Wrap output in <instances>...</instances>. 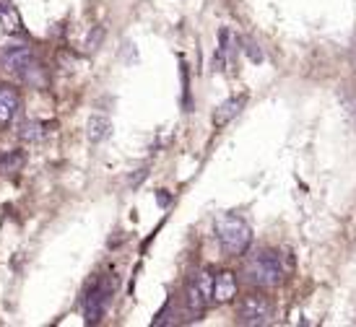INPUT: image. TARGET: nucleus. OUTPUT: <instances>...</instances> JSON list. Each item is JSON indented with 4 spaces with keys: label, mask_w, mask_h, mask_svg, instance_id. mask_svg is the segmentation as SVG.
<instances>
[{
    "label": "nucleus",
    "mask_w": 356,
    "mask_h": 327,
    "mask_svg": "<svg viewBox=\"0 0 356 327\" xmlns=\"http://www.w3.org/2000/svg\"><path fill=\"white\" fill-rule=\"evenodd\" d=\"M109 133H112V122H109L107 115H91L89 122H86V135H89L91 143L107 140Z\"/></svg>",
    "instance_id": "obj_11"
},
{
    "label": "nucleus",
    "mask_w": 356,
    "mask_h": 327,
    "mask_svg": "<svg viewBox=\"0 0 356 327\" xmlns=\"http://www.w3.org/2000/svg\"><path fill=\"white\" fill-rule=\"evenodd\" d=\"M245 104H248V94H237V97H232V99L221 101L216 107V112H213V125H216V128L229 125V122L245 109Z\"/></svg>",
    "instance_id": "obj_8"
},
{
    "label": "nucleus",
    "mask_w": 356,
    "mask_h": 327,
    "mask_svg": "<svg viewBox=\"0 0 356 327\" xmlns=\"http://www.w3.org/2000/svg\"><path fill=\"white\" fill-rule=\"evenodd\" d=\"M211 301H213V276L208 270H200L190 278L188 288H185V304L193 315H200Z\"/></svg>",
    "instance_id": "obj_6"
},
{
    "label": "nucleus",
    "mask_w": 356,
    "mask_h": 327,
    "mask_svg": "<svg viewBox=\"0 0 356 327\" xmlns=\"http://www.w3.org/2000/svg\"><path fill=\"white\" fill-rule=\"evenodd\" d=\"M216 239L221 249L232 258H242L252 242V228L237 213H218L216 216Z\"/></svg>",
    "instance_id": "obj_1"
},
{
    "label": "nucleus",
    "mask_w": 356,
    "mask_h": 327,
    "mask_svg": "<svg viewBox=\"0 0 356 327\" xmlns=\"http://www.w3.org/2000/svg\"><path fill=\"white\" fill-rule=\"evenodd\" d=\"M112 291H115V280L112 278H102V280H97L86 291V296H83V319H86V325L102 322L109 299H112Z\"/></svg>",
    "instance_id": "obj_4"
},
{
    "label": "nucleus",
    "mask_w": 356,
    "mask_h": 327,
    "mask_svg": "<svg viewBox=\"0 0 356 327\" xmlns=\"http://www.w3.org/2000/svg\"><path fill=\"white\" fill-rule=\"evenodd\" d=\"M21 107L19 91L8 86V83H0V128H8L10 122L16 119Z\"/></svg>",
    "instance_id": "obj_7"
},
{
    "label": "nucleus",
    "mask_w": 356,
    "mask_h": 327,
    "mask_svg": "<svg viewBox=\"0 0 356 327\" xmlns=\"http://www.w3.org/2000/svg\"><path fill=\"white\" fill-rule=\"evenodd\" d=\"M237 278L232 270H221L218 276H213V301L216 304H227L237 296Z\"/></svg>",
    "instance_id": "obj_9"
},
{
    "label": "nucleus",
    "mask_w": 356,
    "mask_h": 327,
    "mask_svg": "<svg viewBox=\"0 0 356 327\" xmlns=\"http://www.w3.org/2000/svg\"><path fill=\"white\" fill-rule=\"evenodd\" d=\"M0 31L8 37L24 34V21H21L19 10L10 0H0Z\"/></svg>",
    "instance_id": "obj_10"
},
{
    "label": "nucleus",
    "mask_w": 356,
    "mask_h": 327,
    "mask_svg": "<svg viewBox=\"0 0 356 327\" xmlns=\"http://www.w3.org/2000/svg\"><path fill=\"white\" fill-rule=\"evenodd\" d=\"M0 65L3 70H8L13 76H19L21 81H29V83H40L34 78V73H42V68L34 60L29 44H6L0 50Z\"/></svg>",
    "instance_id": "obj_3"
},
{
    "label": "nucleus",
    "mask_w": 356,
    "mask_h": 327,
    "mask_svg": "<svg viewBox=\"0 0 356 327\" xmlns=\"http://www.w3.org/2000/svg\"><path fill=\"white\" fill-rule=\"evenodd\" d=\"M273 319V301L263 294H250L239 301L237 307V322L250 327H263Z\"/></svg>",
    "instance_id": "obj_5"
},
{
    "label": "nucleus",
    "mask_w": 356,
    "mask_h": 327,
    "mask_svg": "<svg viewBox=\"0 0 356 327\" xmlns=\"http://www.w3.org/2000/svg\"><path fill=\"white\" fill-rule=\"evenodd\" d=\"M24 153L21 151H6L3 156H0V171L3 174H16L21 167H24Z\"/></svg>",
    "instance_id": "obj_13"
},
{
    "label": "nucleus",
    "mask_w": 356,
    "mask_h": 327,
    "mask_svg": "<svg viewBox=\"0 0 356 327\" xmlns=\"http://www.w3.org/2000/svg\"><path fill=\"white\" fill-rule=\"evenodd\" d=\"M102 37H104V29H102V26H97V29H94V34H89V40H86V50H89V52L97 50V44L102 42Z\"/></svg>",
    "instance_id": "obj_14"
},
{
    "label": "nucleus",
    "mask_w": 356,
    "mask_h": 327,
    "mask_svg": "<svg viewBox=\"0 0 356 327\" xmlns=\"http://www.w3.org/2000/svg\"><path fill=\"white\" fill-rule=\"evenodd\" d=\"M21 138L29 140V143H40V140L47 138V125H44V122H37V119L24 122V128H21Z\"/></svg>",
    "instance_id": "obj_12"
},
{
    "label": "nucleus",
    "mask_w": 356,
    "mask_h": 327,
    "mask_svg": "<svg viewBox=\"0 0 356 327\" xmlns=\"http://www.w3.org/2000/svg\"><path fill=\"white\" fill-rule=\"evenodd\" d=\"M245 276L252 286L257 288H276L281 280H284V268H281V260H278L276 252H268V249H260L252 258L248 260L245 265Z\"/></svg>",
    "instance_id": "obj_2"
}]
</instances>
